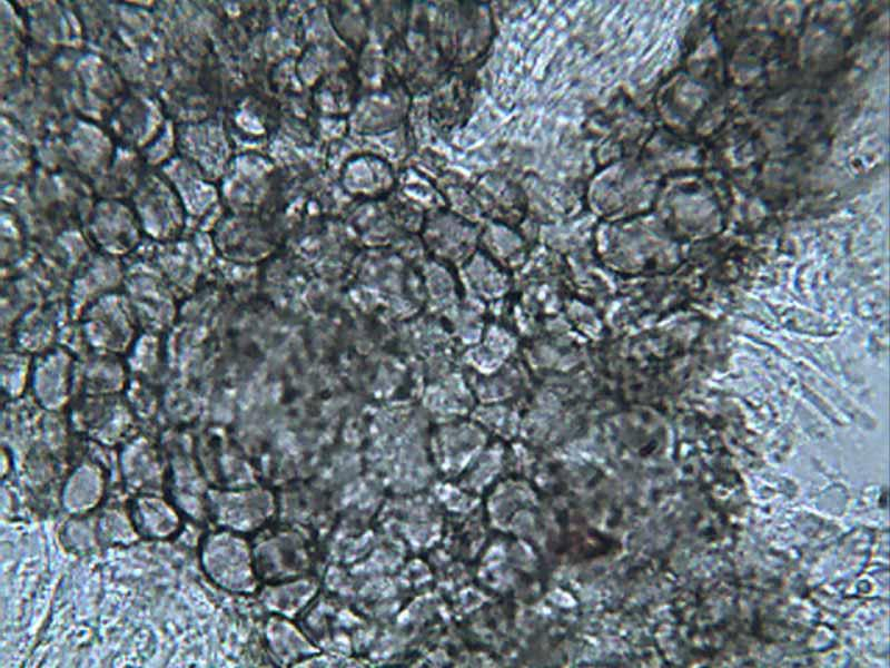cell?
<instances>
[{
	"label": "cell",
	"mask_w": 890,
	"mask_h": 668,
	"mask_svg": "<svg viewBox=\"0 0 890 668\" xmlns=\"http://www.w3.org/2000/svg\"><path fill=\"white\" fill-rule=\"evenodd\" d=\"M202 563L207 575L217 584L230 589L246 586L249 567L244 547L236 539L223 534L207 538Z\"/></svg>",
	"instance_id": "cell-1"
},
{
	"label": "cell",
	"mask_w": 890,
	"mask_h": 668,
	"mask_svg": "<svg viewBox=\"0 0 890 668\" xmlns=\"http://www.w3.org/2000/svg\"><path fill=\"white\" fill-rule=\"evenodd\" d=\"M132 520L138 534L152 539L171 537L180 527L176 510L156 496L137 497L133 504Z\"/></svg>",
	"instance_id": "cell-2"
},
{
	"label": "cell",
	"mask_w": 890,
	"mask_h": 668,
	"mask_svg": "<svg viewBox=\"0 0 890 668\" xmlns=\"http://www.w3.org/2000/svg\"><path fill=\"white\" fill-rule=\"evenodd\" d=\"M104 478L96 467L77 468L68 478L63 490V506L69 514L91 512L103 498Z\"/></svg>",
	"instance_id": "cell-3"
},
{
	"label": "cell",
	"mask_w": 890,
	"mask_h": 668,
	"mask_svg": "<svg viewBox=\"0 0 890 668\" xmlns=\"http://www.w3.org/2000/svg\"><path fill=\"white\" fill-rule=\"evenodd\" d=\"M203 486L201 477L193 467L190 465L175 467L173 496L176 504L195 519L203 512Z\"/></svg>",
	"instance_id": "cell-4"
},
{
	"label": "cell",
	"mask_w": 890,
	"mask_h": 668,
	"mask_svg": "<svg viewBox=\"0 0 890 668\" xmlns=\"http://www.w3.org/2000/svg\"><path fill=\"white\" fill-rule=\"evenodd\" d=\"M122 467L126 484L132 489L157 488L161 483V466L154 457L146 454L127 456Z\"/></svg>",
	"instance_id": "cell-5"
},
{
	"label": "cell",
	"mask_w": 890,
	"mask_h": 668,
	"mask_svg": "<svg viewBox=\"0 0 890 668\" xmlns=\"http://www.w3.org/2000/svg\"><path fill=\"white\" fill-rule=\"evenodd\" d=\"M97 533L103 542L112 545H130L140 538L133 520L117 509L106 510L97 524Z\"/></svg>",
	"instance_id": "cell-6"
},
{
	"label": "cell",
	"mask_w": 890,
	"mask_h": 668,
	"mask_svg": "<svg viewBox=\"0 0 890 668\" xmlns=\"http://www.w3.org/2000/svg\"><path fill=\"white\" fill-rule=\"evenodd\" d=\"M97 538L98 533L95 532L93 527L86 522H81V520H74V522L69 523L63 535L65 545L77 553H85L94 549Z\"/></svg>",
	"instance_id": "cell-7"
}]
</instances>
